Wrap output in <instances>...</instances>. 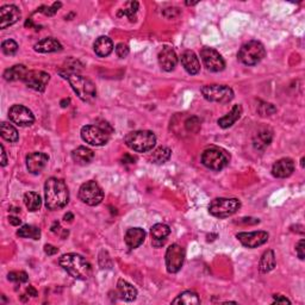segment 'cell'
<instances>
[{"label": "cell", "instance_id": "6da1fadb", "mask_svg": "<svg viewBox=\"0 0 305 305\" xmlns=\"http://www.w3.org/2000/svg\"><path fill=\"white\" fill-rule=\"evenodd\" d=\"M46 206L49 210H60L68 204L69 191L66 182L57 178H49L45 185Z\"/></svg>", "mask_w": 305, "mask_h": 305}, {"label": "cell", "instance_id": "7a4b0ae2", "mask_svg": "<svg viewBox=\"0 0 305 305\" xmlns=\"http://www.w3.org/2000/svg\"><path fill=\"white\" fill-rule=\"evenodd\" d=\"M59 263L70 277L78 280L89 279L91 272H92L89 261L75 253L64 254L60 257Z\"/></svg>", "mask_w": 305, "mask_h": 305}, {"label": "cell", "instance_id": "3957f363", "mask_svg": "<svg viewBox=\"0 0 305 305\" xmlns=\"http://www.w3.org/2000/svg\"><path fill=\"white\" fill-rule=\"evenodd\" d=\"M60 75L68 80V83L78 97L85 103H91L96 99L97 90L94 84L86 77L79 75V74H68L63 70H59Z\"/></svg>", "mask_w": 305, "mask_h": 305}, {"label": "cell", "instance_id": "277c9868", "mask_svg": "<svg viewBox=\"0 0 305 305\" xmlns=\"http://www.w3.org/2000/svg\"><path fill=\"white\" fill-rule=\"evenodd\" d=\"M125 144L128 145L131 150L137 152H147L150 151L157 144V136L152 131L149 130H138L131 131L124 138Z\"/></svg>", "mask_w": 305, "mask_h": 305}, {"label": "cell", "instance_id": "5b68a950", "mask_svg": "<svg viewBox=\"0 0 305 305\" xmlns=\"http://www.w3.org/2000/svg\"><path fill=\"white\" fill-rule=\"evenodd\" d=\"M266 56L265 47L259 41H250L241 47L239 52V60L246 66H255Z\"/></svg>", "mask_w": 305, "mask_h": 305}, {"label": "cell", "instance_id": "8992f818", "mask_svg": "<svg viewBox=\"0 0 305 305\" xmlns=\"http://www.w3.org/2000/svg\"><path fill=\"white\" fill-rule=\"evenodd\" d=\"M229 155L224 150L217 147H210L202 152L201 161L206 168L221 171L229 164Z\"/></svg>", "mask_w": 305, "mask_h": 305}, {"label": "cell", "instance_id": "52a82bcc", "mask_svg": "<svg viewBox=\"0 0 305 305\" xmlns=\"http://www.w3.org/2000/svg\"><path fill=\"white\" fill-rule=\"evenodd\" d=\"M201 92L206 100L212 103L228 104L234 99V91L226 85H205Z\"/></svg>", "mask_w": 305, "mask_h": 305}, {"label": "cell", "instance_id": "ba28073f", "mask_svg": "<svg viewBox=\"0 0 305 305\" xmlns=\"http://www.w3.org/2000/svg\"><path fill=\"white\" fill-rule=\"evenodd\" d=\"M241 208V202L237 198H216L210 203L209 212L218 218L233 216Z\"/></svg>", "mask_w": 305, "mask_h": 305}, {"label": "cell", "instance_id": "9c48e42d", "mask_svg": "<svg viewBox=\"0 0 305 305\" xmlns=\"http://www.w3.org/2000/svg\"><path fill=\"white\" fill-rule=\"evenodd\" d=\"M79 198L85 204L90 206L99 205L104 199V192L96 181H86L80 186Z\"/></svg>", "mask_w": 305, "mask_h": 305}, {"label": "cell", "instance_id": "30bf717a", "mask_svg": "<svg viewBox=\"0 0 305 305\" xmlns=\"http://www.w3.org/2000/svg\"><path fill=\"white\" fill-rule=\"evenodd\" d=\"M81 138L84 142L89 143L91 145H96V147H100V145L106 144L108 140H110V134H107L106 131L103 130L99 125H85L81 128L80 131Z\"/></svg>", "mask_w": 305, "mask_h": 305}, {"label": "cell", "instance_id": "8fae6325", "mask_svg": "<svg viewBox=\"0 0 305 305\" xmlns=\"http://www.w3.org/2000/svg\"><path fill=\"white\" fill-rule=\"evenodd\" d=\"M185 249L181 246L174 245L169 246L166 252V267L169 273H177L184 265Z\"/></svg>", "mask_w": 305, "mask_h": 305}, {"label": "cell", "instance_id": "7c38bea8", "mask_svg": "<svg viewBox=\"0 0 305 305\" xmlns=\"http://www.w3.org/2000/svg\"><path fill=\"white\" fill-rule=\"evenodd\" d=\"M9 118L13 123L19 127H30L35 122V117L31 110L24 105L16 104L9 110Z\"/></svg>", "mask_w": 305, "mask_h": 305}, {"label": "cell", "instance_id": "4fadbf2b", "mask_svg": "<svg viewBox=\"0 0 305 305\" xmlns=\"http://www.w3.org/2000/svg\"><path fill=\"white\" fill-rule=\"evenodd\" d=\"M201 57L204 66L210 72L218 73L225 68V62L221 56V54L213 48H208V47L203 48L201 52Z\"/></svg>", "mask_w": 305, "mask_h": 305}, {"label": "cell", "instance_id": "5bb4252c", "mask_svg": "<svg viewBox=\"0 0 305 305\" xmlns=\"http://www.w3.org/2000/svg\"><path fill=\"white\" fill-rule=\"evenodd\" d=\"M50 80V75L43 70H29L26 74L24 83L29 89H31L36 92L43 93L46 91L47 85Z\"/></svg>", "mask_w": 305, "mask_h": 305}, {"label": "cell", "instance_id": "9a60e30c", "mask_svg": "<svg viewBox=\"0 0 305 305\" xmlns=\"http://www.w3.org/2000/svg\"><path fill=\"white\" fill-rule=\"evenodd\" d=\"M237 240L245 246L246 248H257L265 245L269 241V233L266 232H252V233H239L236 235Z\"/></svg>", "mask_w": 305, "mask_h": 305}, {"label": "cell", "instance_id": "2e32d148", "mask_svg": "<svg viewBox=\"0 0 305 305\" xmlns=\"http://www.w3.org/2000/svg\"><path fill=\"white\" fill-rule=\"evenodd\" d=\"M22 17L19 9L16 5H5L0 9V29H6L16 24Z\"/></svg>", "mask_w": 305, "mask_h": 305}, {"label": "cell", "instance_id": "e0dca14e", "mask_svg": "<svg viewBox=\"0 0 305 305\" xmlns=\"http://www.w3.org/2000/svg\"><path fill=\"white\" fill-rule=\"evenodd\" d=\"M49 157L45 152L35 151L26 157V168L31 174H40L48 164Z\"/></svg>", "mask_w": 305, "mask_h": 305}, {"label": "cell", "instance_id": "ac0fdd59", "mask_svg": "<svg viewBox=\"0 0 305 305\" xmlns=\"http://www.w3.org/2000/svg\"><path fill=\"white\" fill-rule=\"evenodd\" d=\"M159 64H160L161 69L165 72H172L177 67L178 63V56L175 54L174 50L169 47H165L159 53Z\"/></svg>", "mask_w": 305, "mask_h": 305}, {"label": "cell", "instance_id": "d6986e66", "mask_svg": "<svg viewBox=\"0 0 305 305\" xmlns=\"http://www.w3.org/2000/svg\"><path fill=\"white\" fill-rule=\"evenodd\" d=\"M180 62L186 72L191 75H196L201 70V62H199L198 56L196 55L192 50H185L180 56Z\"/></svg>", "mask_w": 305, "mask_h": 305}, {"label": "cell", "instance_id": "ffe728a7", "mask_svg": "<svg viewBox=\"0 0 305 305\" xmlns=\"http://www.w3.org/2000/svg\"><path fill=\"white\" fill-rule=\"evenodd\" d=\"M294 172V162L292 159L284 158L278 160L272 167L273 177L284 179L289 178L291 174Z\"/></svg>", "mask_w": 305, "mask_h": 305}, {"label": "cell", "instance_id": "44dd1931", "mask_svg": "<svg viewBox=\"0 0 305 305\" xmlns=\"http://www.w3.org/2000/svg\"><path fill=\"white\" fill-rule=\"evenodd\" d=\"M145 240V232L142 228H130L127 230L124 241L130 249L138 248Z\"/></svg>", "mask_w": 305, "mask_h": 305}, {"label": "cell", "instance_id": "7402d4cb", "mask_svg": "<svg viewBox=\"0 0 305 305\" xmlns=\"http://www.w3.org/2000/svg\"><path fill=\"white\" fill-rule=\"evenodd\" d=\"M33 49H35L37 53H42V54L56 53V52H60V50H62V46H61L59 41L53 39V37H47V39L39 41V42L33 46Z\"/></svg>", "mask_w": 305, "mask_h": 305}, {"label": "cell", "instance_id": "603a6c76", "mask_svg": "<svg viewBox=\"0 0 305 305\" xmlns=\"http://www.w3.org/2000/svg\"><path fill=\"white\" fill-rule=\"evenodd\" d=\"M94 53L99 57H106L112 53L113 50V42L107 36L98 37L93 45Z\"/></svg>", "mask_w": 305, "mask_h": 305}, {"label": "cell", "instance_id": "cb8c5ba5", "mask_svg": "<svg viewBox=\"0 0 305 305\" xmlns=\"http://www.w3.org/2000/svg\"><path fill=\"white\" fill-rule=\"evenodd\" d=\"M118 293H120L121 298L125 301H134L137 298V290L136 287L131 285L130 283H128L127 280L120 279L117 283Z\"/></svg>", "mask_w": 305, "mask_h": 305}, {"label": "cell", "instance_id": "d4e9b609", "mask_svg": "<svg viewBox=\"0 0 305 305\" xmlns=\"http://www.w3.org/2000/svg\"><path fill=\"white\" fill-rule=\"evenodd\" d=\"M72 159L78 165H89L93 161L94 152L90 148L78 147L72 151Z\"/></svg>", "mask_w": 305, "mask_h": 305}, {"label": "cell", "instance_id": "484cf974", "mask_svg": "<svg viewBox=\"0 0 305 305\" xmlns=\"http://www.w3.org/2000/svg\"><path fill=\"white\" fill-rule=\"evenodd\" d=\"M242 115V107L241 105H234L232 111H230L229 113H226L224 117L219 118L218 122V125L223 129H226V128H230L232 125H234L236 123L237 121L240 120V117H241Z\"/></svg>", "mask_w": 305, "mask_h": 305}, {"label": "cell", "instance_id": "4316f807", "mask_svg": "<svg viewBox=\"0 0 305 305\" xmlns=\"http://www.w3.org/2000/svg\"><path fill=\"white\" fill-rule=\"evenodd\" d=\"M273 140V134L267 129L260 130L253 138V145L256 150H265Z\"/></svg>", "mask_w": 305, "mask_h": 305}, {"label": "cell", "instance_id": "83f0119b", "mask_svg": "<svg viewBox=\"0 0 305 305\" xmlns=\"http://www.w3.org/2000/svg\"><path fill=\"white\" fill-rule=\"evenodd\" d=\"M28 72L29 70L24 64H16V66L11 67V68L6 69L3 77H4V79L6 81H18V80L24 81Z\"/></svg>", "mask_w": 305, "mask_h": 305}, {"label": "cell", "instance_id": "f1b7e54d", "mask_svg": "<svg viewBox=\"0 0 305 305\" xmlns=\"http://www.w3.org/2000/svg\"><path fill=\"white\" fill-rule=\"evenodd\" d=\"M276 255H274L273 250H266L265 253L261 256L259 262V271L260 273H269L271 271L274 270L276 267Z\"/></svg>", "mask_w": 305, "mask_h": 305}, {"label": "cell", "instance_id": "f546056e", "mask_svg": "<svg viewBox=\"0 0 305 305\" xmlns=\"http://www.w3.org/2000/svg\"><path fill=\"white\" fill-rule=\"evenodd\" d=\"M150 234L154 241L165 242L166 237L171 234V229H169V226L167 224H164V223H157V224H154L150 228Z\"/></svg>", "mask_w": 305, "mask_h": 305}, {"label": "cell", "instance_id": "4dcf8cb0", "mask_svg": "<svg viewBox=\"0 0 305 305\" xmlns=\"http://www.w3.org/2000/svg\"><path fill=\"white\" fill-rule=\"evenodd\" d=\"M173 304H185V305H198L201 304L198 294L193 291H185L173 300Z\"/></svg>", "mask_w": 305, "mask_h": 305}, {"label": "cell", "instance_id": "1f68e13d", "mask_svg": "<svg viewBox=\"0 0 305 305\" xmlns=\"http://www.w3.org/2000/svg\"><path fill=\"white\" fill-rule=\"evenodd\" d=\"M172 155V150L167 147H159L158 149H155L152 151V154L149 157V160H150L152 164H165L166 161L169 160Z\"/></svg>", "mask_w": 305, "mask_h": 305}, {"label": "cell", "instance_id": "d6a6232c", "mask_svg": "<svg viewBox=\"0 0 305 305\" xmlns=\"http://www.w3.org/2000/svg\"><path fill=\"white\" fill-rule=\"evenodd\" d=\"M0 133H2V137L4 138L5 141L11 142V143H15L19 140V135L17 129L13 127L12 124L10 123H2V129H0Z\"/></svg>", "mask_w": 305, "mask_h": 305}, {"label": "cell", "instance_id": "836d02e7", "mask_svg": "<svg viewBox=\"0 0 305 305\" xmlns=\"http://www.w3.org/2000/svg\"><path fill=\"white\" fill-rule=\"evenodd\" d=\"M24 204L29 211L35 212V211H37V210L41 209L42 201H41V197H40L39 193L28 192L24 195Z\"/></svg>", "mask_w": 305, "mask_h": 305}, {"label": "cell", "instance_id": "e575fe53", "mask_svg": "<svg viewBox=\"0 0 305 305\" xmlns=\"http://www.w3.org/2000/svg\"><path fill=\"white\" fill-rule=\"evenodd\" d=\"M17 235L23 239H32V240H40L41 239V229L33 225H22L17 232Z\"/></svg>", "mask_w": 305, "mask_h": 305}, {"label": "cell", "instance_id": "d590c367", "mask_svg": "<svg viewBox=\"0 0 305 305\" xmlns=\"http://www.w3.org/2000/svg\"><path fill=\"white\" fill-rule=\"evenodd\" d=\"M137 10H138V3L137 2H129V3H127V8H125L124 10H121L120 13H118V17L127 16L131 20H133L134 16L136 15Z\"/></svg>", "mask_w": 305, "mask_h": 305}, {"label": "cell", "instance_id": "8d00e7d4", "mask_svg": "<svg viewBox=\"0 0 305 305\" xmlns=\"http://www.w3.org/2000/svg\"><path fill=\"white\" fill-rule=\"evenodd\" d=\"M2 50L5 55H15L17 50H18V45H17L16 41L6 40L2 43Z\"/></svg>", "mask_w": 305, "mask_h": 305}, {"label": "cell", "instance_id": "74e56055", "mask_svg": "<svg viewBox=\"0 0 305 305\" xmlns=\"http://www.w3.org/2000/svg\"><path fill=\"white\" fill-rule=\"evenodd\" d=\"M257 112L260 113V116L266 117V116H271L274 112H277V107L272 104L269 103H262L259 105V108H257Z\"/></svg>", "mask_w": 305, "mask_h": 305}, {"label": "cell", "instance_id": "f35d334b", "mask_svg": "<svg viewBox=\"0 0 305 305\" xmlns=\"http://www.w3.org/2000/svg\"><path fill=\"white\" fill-rule=\"evenodd\" d=\"M8 279L10 281H13V283H26L29 279L28 274H26L25 272H23V271H20V272H11L9 273L8 276Z\"/></svg>", "mask_w": 305, "mask_h": 305}, {"label": "cell", "instance_id": "ab89813d", "mask_svg": "<svg viewBox=\"0 0 305 305\" xmlns=\"http://www.w3.org/2000/svg\"><path fill=\"white\" fill-rule=\"evenodd\" d=\"M185 127L188 133H198L199 129H201V122L197 117H191L186 121Z\"/></svg>", "mask_w": 305, "mask_h": 305}, {"label": "cell", "instance_id": "60d3db41", "mask_svg": "<svg viewBox=\"0 0 305 305\" xmlns=\"http://www.w3.org/2000/svg\"><path fill=\"white\" fill-rule=\"evenodd\" d=\"M61 6H62V4H61L60 2H56V3H54L52 6H49V8H47V6H41V8L39 9V12H42L43 15H46V16H54L57 12V10L61 8Z\"/></svg>", "mask_w": 305, "mask_h": 305}, {"label": "cell", "instance_id": "b9f144b4", "mask_svg": "<svg viewBox=\"0 0 305 305\" xmlns=\"http://www.w3.org/2000/svg\"><path fill=\"white\" fill-rule=\"evenodd\" d=\"M129 53H130V49L125 43H120V45L116 46V54L121 59H125L129 55Z\"/></svg>", "mask_w": 305, "mask_h": 305}, {"label": "cell", "instance_id": "7bdbcfd3", "mask_svg": "<svg viewBox=\"0 0 305 305\" xmlns=\"http://www.w3.org/2000/svg\"><path fill=\"white\" fill-rule=\"evenodd\" d=\"M304 248H305V241H304V240H300V241L298 242L297 246H296L297 255L300 260H304Z\"/></svg>", "mask_w": 305, "mask_h": 305}, {"label": "cell", "instance_id": "ee69618b", "mask_svg": "<svg viewBox=\"0 0 305 305\" xmlns=\"http://www.w3.org/2000/svg\"><path fill=\"white\" fill-rule=\"evenodd\" d=\"M97 125H99V127H100L101 129H103V130L106 131L107 134H110V135H111V134L113 133V128L111 127V125L108 124L107 122H105V121H99V122H98V123H97Z\"/></svg>", "mask_w": 305, "mask_h": 305}, {"label": "cell", "instance_id": "f6af8a7d", "mask_svg": "<svg viewBox=\"0 0 305 305\" xmlns=\"http://www.w3.org/2000/svg\"><path fill=\"white\" fill-rule=\"evenodd\" d=\"M274 300L273 303H277V304H291V300L287 299L286 297L281 296V294H276V296H273Z\"/></svg>", "mask_w": 305, "mask_h": 305}, {"label": "cell", "instance_id": "bcb514c9", "mask_svg": "<svg viewBox=\"0 0 305 305\" xmlns=\"http://www.w3.org/2000/svg\"><path fill=\"white\" fill-rule=\"evenodd\" d=\"M57 252H59V249H57L56 247H54L53 245H46L45 246V253L47 254V255H49V256L55 255V254H57Z\"/></svg>", "mask_w": 305, "mask_h": 305}, {"label": "cell", "instance_id": "7dc6e473", "mask_svg": "<svg viewBox=\"0 0 305 305\" xmlns=\"http://www.w3.org/2000/svg\"><path fill=\"white\" fill-rule=\"evenodd\" d=\"M0 148H2V166L3 167H5L6 165H8V157H6V151L4 145H0Z\"/></svg>", "mask_w": 305, "mask_h": 305}, {"label": "cell", "instance_id": "c3c4849f", "mask_svg": "<svg viewBox=\"0 0 305 305\" xmlns=\"http://www.w3.org/2000/svg\"><path fill=\"white\" fill-rule=\"evenodd\" d=\"M9 222L11 223L12 225H20V223H22V221H20V219L18 218V217H16V216H10L9 217Z\"/></svg>", "mask_w": 305, "mask_h": 305}, {"label": "cell", "instance_id": "681fc988", "mask_svg": "<svg viewBox=\"0 0 305 305\" xmlns=\"http://www.w3.org/2000/svg\"><path fill=\"white\" fill-rule=\"evenodd\" d=\"M241 223H249V224H256V223H260L259 219L256 218H242Z\"/></svg>", "mask_w": 305, "mask_h": 305}, {"label": "cell", "instance_id": "f907efd6", "mask_svg": "<svg viewBox=\"0 0 305 305\" xmlns=\"http://www.w3.org/2000/svg\"><path fill=\"white\" fill-rule=\"evenodd\" d=\"M26 292H28L29 296H31V297L37 296V291L33 286H28V289H26Z\"/></svg>", "mask_w": 305, "mask_h": 305}, {"label": "cell", "instance_id": "816d5d0a", "mask_svg": "<svg viewBox=\"0 0 305 305\" xmlns=\"http://www.w3.org/2000/svg\"><path fill=\"white\" fill-rule=\"evenodd\" d=\"M63 218H64V221H66V222H72L74 219V216H73V213L68 212V213H66V215H64Z\"/></svg>", "mask_w": 305, "mask_h": 305}, {"label": "cell", "instance_id": "f5cc1de1", "mask_svg": "<svg viewBox=\"0 0 305 305\" xmlns=\"http://www.w3.org/2000/svg\"><path fill=\"white\" fill-rule=\"evenodd\" d=\"M25 26H26V28H28V26H29V28H37V26L35 24H33L32 19H28V20H26V22H25Z\"/></svg>", "mask_w": 305, "mask_h": 305}, {"label": "cell", "instance_id": "db71d44e", "mask_svg": "<svg viewBox=\"0 0 305 305\" xmlns=\"http://www.w3.org/2000/svg\"><path fill=\"white\" fill-rule=\"evenodd\" d=\"M69 103H70L69 98H68V99H64V100L61 101V106H62V107H67V106H68Z\"/></svg>", "mask_w": 305, "mask_h": 305}, {"label": "cell", "instance_id": "11a10c76", "mask_svg": "<svg viewBox=\"0 0 305 305\" xmlns=\"http://www.w3.org/2000/svg\"><path fill=\"white\" fill-rule=\"evenodd\" d=\"M196 4H197V3H188V2L186 3V5H196Z\"/></svg>", "mask_w": 305, "mask_h": 305}]
</instances>
